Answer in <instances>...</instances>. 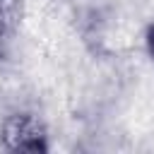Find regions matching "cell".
Returning <instances> with one entry per match:
<instances>
[{"mask_svg":"<svg viewBox=\"0 0 154 154\" xmlns=\"http://www.w3.org/2000/svg\"><path fill=\"white\" fill-rule=\"evenodd\" d=\"M0 140H2V147H5L7 152H29V154L48 152L46 130H43V125H41L34 116H29V113L10 116V118L2 123Z\"/></svg>","mask_w":154,"mask_h":154,"instance_id":"obj_1","label":"cell"},{"mask_svg":"<svg viewBox=\"0 0 154 154\" xmlns=\"http://www.w3.org/2000/svg\"><path fill=\"white\" fill-rule=\"evenodd\" d=\"M147 51H149V55L154 58V24L147 29Z\"/></svg>","mask_w":154,"mask_h":154,"instance_id":"obj_2","label":"cell"}]
</instances>
